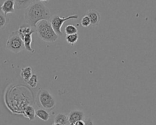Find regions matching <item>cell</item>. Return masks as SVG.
<instances>
[{
    "mask_svg": "<svg viewBox=\"0 0 156 125\" xmlns=\"http://www.w3.org/2000/svg\"><path fill=\"white\" fill-rule=\"evenodd\" d=\"M80 24L83 27H88L91 25V21L90 18L86 15L83 16L80 21Z\"/></svg>",
    "mask_w": 156,
    "mask_h": 125,
    "instance_id": "d6986e66",
    "label": "cell"
},
{
    "mask_svg": "<svg viewBox=\"0 0 156 125\" xmlns=\"http://www.w3.org/2000/svg\"><path fill=\"white\" fill-rule=\"evenodd\" d=\"M79 39V35L78 34L69 35L66 36V40L68 43L70 44L71 45H73L76 43Z\"/></svg>",
    "mask_w": 156,
    "mask_h": 125,
    "instance_id": "e0dca14e",
    "label": "cell"
},
{
    "mask_svg": "<svg viewBox=\"0 0 156 125\" xmlns=\"http://www.w3.org/2000/svg\"><path fill=\"white\" fill-rule=\"evenodd\" d=\"M35 30L38 37L44 41L52 43L58 39V35L55 32L49 21H40L37 25Z\"/></svg>",
    "mask_w": 156,
    "mask_h": 125,
    "instance_id": "7a4b0ae2",
    "label": "cell"
},
{
    "mask_svg": "<svg viewBox=\"0 0 156 125\" xmlns=\"http://www.w3.org/2000/svg\"><path fill=\"white\" fill-rule=\"evenodd\" d=\"M23 114L25 117L27 118L29 120H34L35 117V110L33 106L28 105L26 106L23 110Z\"/></svg>",
    "mask_w": 156,
    "mask_h": 125,
    "instance_id": "30bf717a",
    "label": "cell"
},
{
    "mask_svg": "<svg viewBox=\"0 0 156 125\" xmlns=\"http://www.w3.org/2000/svg\"><path fill=\"white\" fill-rule=\"evenodd\" d=\"M68 121L70 125H74L77 121L85 120V115L83 111L74 110L71 111L68 115Z\"/></svg>",
    "mask_w": 156,
    "mask_h": 125,
    "instance_id": "8992f818",
    "label": "cell"
},
{
    "mask_svg": "<svg viewBox=\"0 0 156 125\" xmlns=\"http://www.w3.org/2000/svg\"><path fill=\"white\" fill-rule=\"evenodd\" d=\"M77 18H78V15L76 14L69 15L66 17H60L58 15H54L51 18L50 23L55 32L59 36V35H62L63 34L61 30V28L65 21L69 20H73V19L76 20Z\"/></svg>",
    "mask_w": 156,
    "mask_h": 125,
    "instance_id": "5b68a950",
    "label": "cell"
},
{
    "mask_svg": "<svg viewBox=\"0 0 156 125\" xmlns=\"http://www.w3.org/2000/svg\"><path fill=\"white\" fill-rule=\"evenodd\" d=\"M6 48L14 53H18L25 49L23 41L17 30L12 32L9 35L6 42Z\"/></svg>",
    "mask_w": 156,
    "mask_h": 125,
    "instance_id": "3957f363",
    "label": "cell"
},
{
    "mask_svg": "<svg viewBox=\"0 0 156 125\" xmlns=\"http://www.w3.org/2000/svg\"><path fill=\"white\" fill-rule=\"evenodd\" d=\"M52 125H62V124H60V123H54Z\"/></svg>",
    "mask_w": 156,
    "mask_h": 125,
    "instance_id": "7402d4cb",
    "label": "cell"
},
{
    "mask_svg": "<svg viewBox=\"0 0 156 125\" xmlns=\"http://www.w3.org/2000/svg\"><path fill=\"white\" fill-rule=\"evenodd\" d=\"M40 105L46 110H51L55 107L56 102L53 96L46 90L40 89L37 95Z\"/></svg>",
    "mask_w": 156,
    "mask_h": 125,
    "instance_id": "277c9868",
    "label": "cell"
},
{
    "mask_svg": "<svg viewBox=\"0 0 156 125\" xmlns=\"http://www.w3.org/2000/svg\"><path fill=\"white\" fill-rule=\"evenodd\" d=\"M51 17L49 9L40 1H32L26 9L24 18L29 26L36 29L37 24L43 20H49Z\"/></svg>",
    "mask_w": 156,
    "mask_h": 125,
    "instance_id": "6da1fadb",
    "label": "cell"
},
{
    "mask_svg": "<svg viewBox=\"0 0 156 125\" xmlns=\"http://www.w3.org/2000/svg\"><path fill=\"white\" fill-rule=\"evenodd\" d=\"M9 19L1 10L0 5V29H4L7 26L9 23Z\"/></svg>",
    "mask_w": 156,
    "mask_h": 125,
    "instance_id": "9a60e30c",
    "label": "cell"
},
{
    "mask_svg": "<svg viewBox=\"0 0 156 125\" xmlns=\"http://www.w3.org/2000/svg\"><path fill=\"white\" fill-rule=\"evenodd\" d=\"M15 1L7 0L4 1L2 5H1V9L2 12L7 15L8 13H13L15 12Z\"/></svg>",
    "mask_w": 156,
    "mask_h": 125,
    "instance_id": "ba28073f",
    "label": "cell"
},
{
    "mask_svg": "<svg viewBox=\"0 0 156 125\" xmlns=\"http://www.w3.org/2000/svg\"><path fill=\"white\" fill-rule=\"evenodd\" d=\"M74 125H85V123L84 120H80V121H77Z\"/></svg>",
    "mask_w": 156,
    "mask_h": 125,
    "instance_id": "44dd1931",
    "label": "cell"
},
{
    "mask_svg": "<svg viewBox=\"0 0 156 125\" xmlns=\"http://www.w3.org/2000/svg\"><path fill=\"white\" fill-rule=\"evenodd\" d=\"M27 84L32 88H35L38 85V76L37 74H33L27 81Z\"/></svg>",
    "mask_w": 156,
    "mask_h": 125,
    "instance_id": "ac0fdd59",
    "label": "cell"
},
{
    "mask_svg": "<svg viewBox=\"0 0 156 125\" xmlns=\"http://www.w3.org/2000/svg\"><path fill=\"white\" fill-rule=\"evenodd\" d=\"M54 123H60L62 125H70L68 115L63 113H58L54 118Z\"/></svg>",
    "mask_w": 156,
    "mask_h": 125,
    "instance_id": "7c38bea8",
    "label": "cell"
},
{
    "mask_svg": "<svg viewBox=\"0 0 156 125\" xmlns=\"http://www.w3.org/2000/svg\"><path fill=\"white\" fill-rule=\"evenodd\" d=\"M35 116L44 121H47L49 118V112L44 109H37L35 111Z\"/></svg>",
    "mask_w": 156,
    "mask_h": 125,
    "instance_id": "5bb4252c",
    "label": "cell"
},
{
    "mask_svg": "<svg viewBox=\"0 0 156 125\" xmlns=\"http://www.w3.org/2000/svg\"><path fill=\"white\" fill-rule=\"evenodd\" d=\"M17 31H18L19 35L23 39L26 35H29V34H32L33 33H34L35 31V29L29 26H21L19 27V29Z\"/></svg>",
    "mask_w": 156,
    "mask_h": 125,
    "instance_id": "9c48e42d",
    "label": "cell"
},
{
    "mask_svg": "<svg viewBox=\"0 0 156 125\" xmlns=\"http://www.w3.org/2000/svg\"><path fill=\"white\" fill-rule=\"evenodd\" d=\"M77 29L76 26L73 24H68L65 28V32L66 35L77 34Z\"/></svg>",
    "mask_w": 156,
    "mask_h": 125,
    "instance_id": "2e32d148",
    "label": "cell"
},
{
    "mask_svg": "<svg viewBox=\"0 0 156 125\" xmlns=\"http://www.w3.org/2000/svg\"><path fill=\"white\" fill-rule=\"evenodd\" d=\"M20 74H21V76L23 78V80L26 82H27V81L29 80V79L33 75L32 68L30 66H26V67L23 68L21 71Z\"/></svg>",
    "mask_w": 156,
    "mask_h": 125,
    "instance_id": "8fae6325",
    "label": "cell"
},
{
    "mask_svg": "<svg viewBox=\"0 0 156 125\" xmlns=\"http://www.w3.org/2000/svg\"><path fill=\"white\" fill-rule=\"evenodd\" d=\"M87 15L90 18L91 25L93 26L98 25L101 20V15L98 10L95 9H90L87 12Z\"/></svg>",
    "mask_w": 156,
    "mask_h": 125,
    "instance_id": "52a82bcc",
    "label": "cell"
},
{
    "mask_svg": "<svg viewBox=\"0 0 156 125\" xmlns=\"http://www.w3.org/2000/svg\"><path fill=\"white\" fill-rule=\"evenodd\" d=\"M85 125H94L93 122L92 121L91 119L90 118H85L84 120Z\"/></svg>",
    "mask_w": 156,
    "mask_h": 125,
    "instance_id": "ffe728a7",
    "label": "cell"
},
{
    "mask_svg": "<svg viewBox=\"0 0 156 125\" xmlns=\"http://www.w3.org/2000/svg\"><path fill=\"white\" fill-rule=\"evenodd\" d=\"M24 48L29 52H34V49L32 48L31 44L32 42V34H29L26 35L23 39Z\"/></svg>",
    "mask_w": 156,
    "mask_h": 125,
    "instance_id": "4fadbf2b",
    "label": "cell"
}]
</instances>
